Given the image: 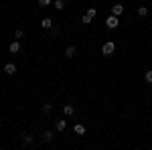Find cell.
I'll use <instances>...</instances> for the list:
<instances>
[{
    "instance_id": "cell-1",
    "label": "cell",
    "mask_w": 152,
    "mask_h": 150,
    "mask_svg": "<svg viewBox=\"0 0 152 150\" xmlns=\"http://www.w3.org/2000/svg\"><path fill=\"white\" fill-rule=\"evenodd\" d=\"M114 53H116V43H114V41H105L104 45H102V55L112 57Z\"/></svg>"
},
{
    "instance_id": "cell-2",
    "label": "cell",
    "mask_w": 152,
    "mask_h": 150,
    "mask_svg": "<svg viewBox=\"0 0 152 150\" xmlns=\"http://www.w3.org/2000/svg\"><path fill=\"white\" fill-rule=\"evenodd\" d=\"M105 26L110 29V31H114L120 26V16H114V14H110L107 18H105Z\"/></svg>"
},
{
    "instance_id": "cell-3",
    "label": "cell",
    "mask_w": 152,
    "mask_h": 150,
    "mask_svg": "<svg viewBox=\"0 0 152 150\" xmlns=\"http://www.w3.org/2000/svg\"><path fill=\"white\" fill-rule=\"evenodd\" d=\"M33 144H35V136H33V134H23V146L31 148Z\"/></svg>"
},
{
    "instance_id": "cell-4",
    "label": "cell",
    "mask_w": 152,
    "mask_h": 150,
    "mask_svg": "<svg viewBox=\"0 0 152 150\" xmlns=\"http://www.w3.org/2000/svg\"><path fill=\"white\" fill-rule=\"evenodd\" d=\"M75 53H77V47H75V45L65 47V57H67V59H73V57H75Z\"/></svg>"
},
{
    "instance_id": "cell-5",
    "label": "cell",
    "mask_w": 152,
    "mask_h": 150,
    "mask_svg": "<svg viewBox=\"0 0 152 150\" xmlns=\"http://www.w3.org/2000/svg\"><path fill=\"white\" fill-rule=\"evenodd\" d=\"M8 51H10L12 55L20 53V41H12V43H10V47H8Z\"/></svg>"
},
{
    "instance_id": "cell-6",
    "label": "cell",
    "mask_w": 152,
    "mask_h": 150,
    "mask_svg": "<svg viewBox=\"0 0 152 150\" xmlns=\"http://www.w3.org/2000/svg\"><path fill=\"white\" fill-rule=\"evenodd\" d=\"M53 108H55V104H43V108H41L43 116H51L53 114Z\"/></svg>"
},
{
    "instance_id": "cell-7",
    "label": "cell",
    "mask_w": 152,
    "mask_h": 150,
    "mask_svg": "<svg viewBox=\"0 0 152 150\" xmlns=\"http://www.w3.org/2000/svg\"><path fill=\"white\" fill-rule=\"evenodd\" d=\"M4 73H6V75H14V73H16V65H14V63H6V65H4Z\"/></svg>"
},
{
    "instance_id": "cell-8",
    "label": "cell",
    "mask_w": 152,
    "mask_h": 150,
    "mask_svg": "<svg viewBox=\"0 0 152 150\" xmlns=\"http://www.w3.org/2000/svg\"><path fill=\"white\" fill-rule=\"evenodd\" d=\"M63 114H65V116H73V114H75V105H73V104H65V105H63Z\"/></svg>"
},
{
    "instance_id": "cell-9",
    "label": "cell",
    "mask_w": 152,
    "mask_h": 150,
    "mask_svg": "<svg viewBox=\"0 0 152 150\" xmlns=\"http://www.w3.org/2000/svg\"><path fill=\"white\" fill-rule=\"evenodd\" d=\"M122 12H124V4H114V6H112V14H114V16H120Z\"/></svg>"
},
{
    "instance_id": "cell-10",
    "label": "cell",
    "mask_w": 152,
    "mask_h": 150,
    "mask_svg": "<svg viewBox=\"0 0 152 150\" xmlns=\"http://www.w3.org/2000/svg\"><path fill=\"white\" fill-rule=\"evenodd\" d=\"M41 26H43V29H53V20H51L49 16H45V18L41 20Z\"/></svg>"
},
{
    "instance_id": "cell-11",
    "label": "cell",
    "mask_w": 152,
    "mask_h": 150,
    "mask_svg": "<svg viewBox=\"0 0 152 150\" xmlns=\"http://www.w3.org/2000/svg\"><path fill=\"white\" fill-rule=\"evenodd\" d=\"M73 132L79 134V136H83V134H85V126H83V124H75V126H73Z\"/></svg>"
},
{
    "instance_id": "cell-12",
    "label": "cell",
    "mask_w": 152,
    "mask_h": 150,
    "mask_svg": "<svg viewBox=\"0 0 152 150\" xmlns=\"http://www.w3.org/2000/svg\"><path fill=\"white\" fill-rule=\"evenodd\" d=\"M53 136H55V134H53L51 130H45V132H43V140H45V142H53Z\"/></svg>"
},
{
    "instance_id": "cell-13",
    "label": "cell",
    "mask_w": 152,
    "mask_h": 150,
    "mask_svg": "<svg viewBox=\"0 0 152 150\" xmlns=\"http://www.w3.org/2000/svg\"><path fill=\"white\" fill-rule=\"evenodd\" d=\"M55 128H57V132H63V130L67 128V122H65V120H57V124H55Z\"/></svg>"
},
{
    "instance_id": "cell-14",
    "label": "cell",
    "mask_w": 152,
    "mask_h": 150,
    "mask_svg": "<svg viewBox=\"0 0 152 150\" xmlns=\"http://www.w3.org/2000/svg\"><path fill=\"white\" fill-rule=\"evenodd\" d=\"M14 39H16V41H23L24 39V31L23 29H16V31H14Z\"/></svg>"
},
{
    "instance_id": "cell-15",
    "label": "cell",
    "mask_w": 152,
    "mask_h": 150,
    "mask_svg": "<svg viewBox=\"0 0 152 150\" xmlns=\"http://www.w3.org/2000/svg\"><path fill=\"white\" fill-rule=\"evenodd\" d=\"M138 16H142V18L148 16V8L146 6H138Z\"/></svg>"
},
{
    "instance_id": "cell-16",
    "label": "cell",
    "mask_w": 152,
    "mask_h": 150,
    "mask_svg": "<svg viewBox=\"0 0 152 150\" xmlns=\"http://www.w3.org/2000/svg\"><path fill=\"white\" fill-rule=\"evenodd\" d=\"M85 14H87V16H91V18H95V14H97V8H95V6H89Z\"/></svg>"
},
{
    "instance_id": "cell-17",
    "label": "cell",
    "mask_w": 152,
    "mask_h": 150,
    "mask_svg": "<svg viewBox=\"0 0 152 150\" xmlns=\"http://www.w3.org/2000/svg\"><path fill=\"white\" fill-rule=\"evenodd\" d=\"M144 81H146V83H152V69H148L144 73Z\"/></svg>"
},
{
    "instance_id": "cell-18",
    "label": "cell",
    "mask_w": 152,
    "mask_h": 150,
    "mask_svg": "<svg viewBox=\"0 0 152 150\" xmlns=\"http://www.w3.org/2000/svg\"><path fill=\"white\" fill-rule=\"evenodd\" d=\"M55 8H57V10H63V8H65V2H63V0H55Z\"/></svg>"
},
{
    "instance_id": "cell-19",
    "label": "cell",
    "mask_w": 152,
    "mask_h": 150,
    "mask_svg": "<svg viewBox=\"0 0 152 150\" xmlns=\"http://www.w3.org/2000/svg\"><path fill=\"white\" fill-rule=\"evenodd\" d=\"M91 20H94V18H91V16H87V14H83V16H81V23L83 24H89Z\"/></svg>"
},
{
    "instance_id": "cell-20",
    "label": "cell",
    "mask_w": 152,
    "mask_h": 150,
    "mask_svg": "<svg viewBox=\"0 0 152 150\" xmlns=\"http://www.w3.org/2000/svg\"><path fill=\"white\" fill-rule=\"evenodd\" d=\"M51 2H53V0H39V6L45 8V6H51Z\"/></svg>"
}]
</instances>
